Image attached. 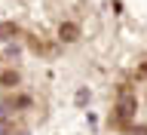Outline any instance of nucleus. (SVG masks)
<instances>
[{"instance_id": "obj_1", "label": "nucleus", "mask_w": 147, "mask_h": 135, "mask_svg": "<svg viewBox=\"0 0 147 135\" xmlns=\"http://www.w3.org/2000/svg\"><path fill=\"white\" fill-rule=\"evenodd\" d=\"M135 111H138V98L132 95V89L126 86V89L119 92V101H117V117L126 123V120H132V117H135Z\"/></svg>"}, {"instance_id": "obj_2", "label": "nucleus", "mask_w": 147, "mask_h": 135, "mask_svg": "<svg viewBox=\"0 0 147 135\" xmlns=\"http://www.w3.org/2000/svg\"><path fill=\"white\" fill-rule=\"evenodd\" d=\"M58 37H61L64 43H71V40H77V37H80V28L67 22V25H61V28H58Z\"/></svg>"}, {"instance_id": "obj_3", "label": "nucleus", "mask_w": 147, "mask_h": 135, "mask_svg": "<svg viewBox=\"0 0 147 135\" xmlns=\"http://www.w3.org/2000/svg\"><path fill=\"white\" fill-rule=\"evenodd\" d=\"M16 34H18V28L12 22H0V40H12Z\"/></svg>"}, {"instance_id": "obj_4", "label": "nucleus", "mask_w": 147, "mask_h": 135, "mask_svg": "<svg viewBox=\"0 0 147 135\" xmlns=\"http://www.w3.org/2000/svg\"><path fill=\"white\" fill-rule=\"evenodd\" d=\"M0 83H3V86H16V83H18V74H12V71L0 74Z\"/></svg>"}, {"instance_id": "obj_5", "label": "nucleus", "mask_w": 147, "mask_h": 135, "mask_svg": "<svg viewBox=\"0 0 147 135\" xmlns=\"http://www.w3.org/2000/svg\"><path fill=\"white\" fill-rule=\"evenodd\" d=\"M6 132H9V120L0 117V135H6Z\"/></svg>"}, {"instance_id": "obj_6", "label": "nucleus", "mask_w": 147, "mask_h": 135, "mask_svg": "<svg viewBox=\"0 0 147 135\" xmlns=\"http://www.w3.org/2000/svg\"><path fill=\"white\" fill-rule=\"evenodd\" d=\"M138 77H147V64H141V68H138Z\"/></svg>"}, {"instance_id": "obj_7", "label": "nucleus", "mask_w": 147, "mask_h": 135, "mask_svg": "<svg viewBox=\"0 0 147 135\" xmlns=\"http://www.w3.org/2000/svg\"><path fill=\"white\" fill-rule=\"evenodd\" d=\"M6 111H9V104H0V117H6Z\"/></svg>"}, {"instance_id": "obj_8", "label": "nucleus", "mask_w": 147, "mask_h": 135, "mask_svg": "<svg viewBox=\"0 0 147 135\" xmlns=\"http://www.w3.org/2000/svg\"><path fill=\"white\" fill-rule=\"evenodd\" d=\"M22 135H25V132H22Z\"/></svg>"}]
</instances>
